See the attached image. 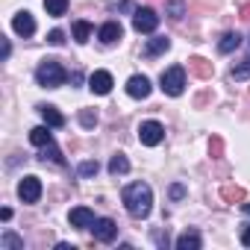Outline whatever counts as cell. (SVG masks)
I'll return each mask as SVG.
<instances>
[{
    "instance_id": "6da1fadb",
    "label": "cell",
    "mask_w": 250,
    "mask_h": 250,
    "mask_svg": "<svg viewBox=\"0 0 250 250\" xmlns=\"http://www.w3.org/2000/svg\"><path fill=\"white\" fill-rule=\"evenodd\" d=\"M121 200H124V206H127V212L133 218H147L150 209H153V191H150L147 183H130L124 188Z\"/></svg>"
},
{
    "instance_id": "7a4b0ae2",
    "label": "cell",
    "mask_w": 250,
    "mask_h": 250,
    "mask_svg": "<svg viewBox=\"0 0 250 250\" xmlns=\"http://www.w3.org/2000/svg\"><path fill=\"white\" fill-rule=\"evenodd\" d=\"M36 80H39V85H44V88H59V85L68 80V74H65V68H62L56 59H44V62L36 68Z\"/></svg>"
},
{
    "instance_id": "3957f363",
    "label": "cell",
    "mask_w": 250,
    "mask_h": 250,
    "mask_svg": "<svg viewBox=\"0 0 250 250\" xmlns=\"http://www.w3.org/2000/svg\"><path fill=\"white\" fill-rule=\"evenodd\" d=\"M159 85H162V91H165V94H171V97H180V94H183V88H186V71H183L180 65H174V68L162 71V77H159Z\"/></svg>"
},
{
    "instance_id": "277c9868",
    "label": "cell",
    "mask_w": 250,
    "mask_h": 250,
    "mask_svg": "<svg viewBox=\"0 0 250 250\" xmlns=\"http://www.w3.org/2000/svg\"><path fill=\"white\" fill-rule=\"evenodd\" d=\"M162 139H165V127H162L159 121H145L142 127H139V142L145 147H156Z\"/></svg>"
},
{
    "instance_id": "5b68a950",
    "label": "cell",
    "mask_w": 250,
    "mask_h": 250,
    "mask_svg": "<svg viewBox=\"0 0 250 250\" xmlns=\"http://www.w3.org/2000/svg\"><path fill=\"white\" fill-rule=\"evenodd\" d=\"M156 27H159V15L150 6H142L133 12V30L136 33H153Z\"/></svg>"
},
{
    "instance_id": "8992f818",
    "label": "cell",
    "mask_w": 250,
    "mask_h": 250,
    "mask_svg": "<svg viewBox=\"0 0 250 250\" xmlns=\"http://www.w3.org/2000/svg\"><path fill=\"white\" fill-rule=\"evenodd\" d=\"M18 197L24 200V203H36L39 197H42V180L39 177H24L21 183H18Z\"/></svg>"
},
{
    "instance_id": "52a82bcc",
    "label": "cell",
    "mask_w": 250,
    "mask_h": 250,
    "mask_svg": "<svg viewBox=\"0 0 250 250\" xmlns=\"http://www.w3.org/2000/svg\"><path fill=\"white\" fill-rule=\"evenodd\" d=\"M150 80L145 77V74H136V77H130L127 80V94L130 97H136V100H145V97H150Z\"/></svg>"
},
{
    "instance_id": "ba28073f",
    "label": "cell",
    "mask_w": 250,
    "mask_h": 250,
    "mask_svg": "<svg viewBox=\"0 0 250 250\" xmlns=\"http://www.w3.org/2000/svg\"><path fill=\"white\" fill-rule=\"evenodd\" d=\"M91 229H94V238L103 241V244H109V241L118 235V227H115L112 218H97V221L91 224Z\"/></svg>"
},
{
    "instance_id": "9c48e42d",
    "label": "cell",
    "mask_w": 250,
    "mask_h": 250,
    "mask_svg": "<svg viewBox=\"0 0 250 250\" xmlns=\"http://www.w3.org/2000/svg\"><path fill=\"white\" fill-rule=\"evenodd\" d=\"M88 88H91L94 94H109V91H112V74H109V71H94V74L88 77Z\"/></svg>"
},
{
    "instance_id": "30bf717a",
    "label": "cell",
    "mask_w": 250,
    "mask_h": 250,
    "mask_svg": "<svg viewBox=\"0 0 250 250\" xmlns=\"http://www.w3.org/2000/svg\"><path fill=\"white\" fill-rule=\"evenodd\" d=\"M68 221H71V227H77V229H88V227H91L97 218H94V212H91V209H85V206H77V209H71Z\"/></svg>"
},
{
    "instance_id": "8fae6325",
    "label": "cell",
    "mask_w": 250,
    "mask_h": 250,
    "mask_svg": "<svg viewBox=\"0 0 250 250\" xmlns=\"http://www.w3.org/2000/svg\"><path fill=\"white\" fill-rule=\"evenodd\" d=\"M12 30H15L18 36L30 39V36L36 33V21H33V15H30V12H18V15L12 18Z\"/></svg>"
},
{
    "instance_id": "7c38bea8",
    "label": "cell",
    "mask_w": 250,
    "mask_h": 250,
    "mask_svg": "<svg viewBox=\"0 0 250 250\" xmlns=\"http://www.w3.org/2000/svg\"><path fill=\"white\" fill-rule=\"evenodd\" d=\"M121 36H124V30H121V24H118V21H106V24L97 30V39H100L103 44H115Z\"/></svg>"
},
{
    "instance_id": "4fadbf2b",
    "label": "cell",
    "mask_w": 250,
    "mask_h": 250,
    "mask_svg": "<svg viewBox=\"0 0 250 250\" xmlns=\"http://www.w3.org/2000/svg\"><path fill=\"white\" fill-rule=\"evenodd\" d=\"M188 68H191V74H194V77H200V80H209V77L215 74L212 62H209V59H203V56H191V59H188Z\"/></svg>"
},
{
    "instance_id": "5bb4252c",
    "label": "cell",
    "mask_w": 250,
    "mask_h": 250,
    "mask_svg": "<svg viewBox=\"0 0 250 250\" xmlns=\"http://www.w3.org/2000/svg\"><path fill=\"white\" fill-rule=\"evenodd\" d=\"M39 112H42V118L47 121V127H65V115H62L56 106H50V103H42V106H39Z\"/></svg>"
},
{
    "instance_id": "9a60e30c",
    "label": "cell",
    "mask_w": 250,
    "mask_h": 250,
    "mask_svg": "<svg viewBox=\"0 0 250 250\" xmlns=\"http://www.w3.org/2000/svg\"><path fill=\"white\" fill-rule=\"evenodd\" d=\"M168 47H171V39L156 36V39H150V42L145 44V56H159V53H165Z\"/></svg>"
},
{
    "instance_id": "2e32d148",
    "label": "cell",
    "mask_w": 250,
    "mask_h": 250,
    "mask_svg": "<svg viewBox=\"0 0 250 250\" xmlns=\"http://www.w3.org/2000/svg\"><path fill=\"white\" fill-rule=\"evenodd\" d=\"M238 47H241V36H238V33H224L221 42H218V50H221V53H232V50H238Z\"/></svg>"
},
{
    "instance_id": "e0dca14e",
    "label": "cell",
    "mask_w": 250,
    "mask_h": 250,
    "mask_svg": "<svg viewBox=\"0 0 250 250\" xmlns=\"http://www.w3.org/2000/svg\"><path fill=\"white\" fill-rule=\"evenodd\" d=\"M165 15L171 21H180L186 15V0H165Z\"/></svg>"
},
{
    "instance_id": "ac0fdd59",
    "label": "cell",
    "mask_w": 250,
    "mask_h": 250,
    "mask_svg": "<svg viewBox=\"0 0 250 250\" xmlns=\"http://www.w3.org/2000/svg\"><path fill=\"white\" fill-rule=\"evenodd\" d=\"M127 171H130V162H127V156H124V153H115V156L109 159V174H112V177L127 174Z\"/></svg>"
},
{
    "instance_id": "d6986e66",
    "label": "cell",
    "mask_w": 250,
    "mask_h": 250,
    "mask_svg": "<svg viewBox=\"0 0 250 250\" xmlns=\"http://www.w3.org/2000/svg\"><path fill=\"white\" fill-rule=\"evenodd\" d=\"M30 142H33L36 147H44V145H50V142H53V136H50V127H36V130H30Z\"/></svg>"
},
{
    "instance_id": "ffe728a7",
    "label": "cell",
    "mask_w": 250,
    "mask_h": 250,
    "mask_svg": "<svg viewBox=\"0 0 250 250\" xmlns=\"http://www.w3.org/2000/svg\"><path fill=\"white\" fill-rule=\"evenodd\" d=\"M177 250H200V235L197 232H183L177 238Z\"/></svg>"
},
{
    "instance_id": "44dd1931",
    "label": "cell",
    "mask_w": 250,
    "mask_h": 250,
    "mask_svg": "<svg viewBox=\"0 0 250 250\" xmlns=\"http://www.w3.org/2000/svg\"><path fill=\"white\" fill-rule=\"evenodd\" d=\"M221 197H224L227 203H244V188H238V186H224V188H221Z\"/></svg>"
},
{
    "instance_id": "7402d4cb",
    "label": "cell",
    "mask_w": 250,
    "mask_h": 250,
    "mask_svg": "<svg viewBox=\"0 0 250 250\" xmlns=\"http://www.w3.org/2000/svg\"><path fill=\"white\" fill-rule=\"evenodd\" d=\"M44 9H47V15L59 18V15L68 12V0H44Z\"/></svg>"
},
{
    "instance_id": "603a6c76",
    "label": "cell",
    "mask_w": 250,
    "mask_h": 250,
    "mask_svg": "<svg viewBox=\"0 0 250 250\" xmlns=\"http://www.w3.org/2000/svg\"><path fill=\"white\" fill-rule=\"evenodd\" d=\"M74 39H77L80 44H85V42L91 39V24H88V21H77V24H74Z\"/></svg>"
},
{
    "instance_id": "cb8c5ba5",
    "label": "cell",
    "mask_w": 250,
    "mask_h": 250,
    "mask_svg": "<svg viewBox=\"0 0 250 250\" xmlns=\"http://www.w3.org/2000/svg\"><path fill=\"white\" fill-rule=\"evenodd\" d=\"M42 159H44V162L50 159V162H56V165H65V159H62V153H59V147H56L53 142L42 147Z\"/></svg>"
},
{
    "instance_id": "d4e9b609",
    "label": "cell",
    "mask_w": 250,
    "mask_h": 250,
    "mask_svg": "<svg viewBox=\"0 0 250 250\" xmlns=\"http://www.w3.org/2000/svg\"><path fill=\"white\" fill-rule=\"evenodd\" d=\"M0 247H3V250H24V241H21L15 232H3V238H0Z\"/></svg>"
},
{
    "instance_id": "484cf974",
    "label": "cell",
    "mask_w": 250,
    "mask_h": 250,
    "mask_svg": "<svg viewBox=\"0 0 250 250\" xmlns=\"http://www.w3.org/2000/svg\"><path fill=\"white\" fill-rule=\"evenodd\" d=\"M97 171H100V165H97V162H91V159H88V162H80V168H77V174H80V177H94Z\"/></svg>"
},
{
    "instance_id": "4316f807",
    "label": "cell",
    "mask_w": 250,
    "mask_h": 250,
    "mask_svg": "<svg viewBox=\"0 0 250 250\" xmlns=\"http://www.w3.org/2000/svg\"><path fill=\"white\" fill-rule=\"evenodd\" d=\"M247 77H250V56H247L241 65L232 68V80H247Z\"/></svg>"
},
{
    "instance_id": "83f0119b",
    "label": "cell",
    "mask_w": 250,
    "mask_h": 250,
    "mask_svg": "<svg viewBox=\"0 0 250 250\" xmlns=\"http://www.w3.org/2000/svg\"><path fill=\"white\" fill-rule=\"evenodd\" d=\"M80 124H83L85 130H91L94 124H97V115H94V112H88V109H83V112H80Z\"/></svg>"
},
{
    "instance_id": "f1b7e54d",
    "label": "cell",
    "mask_w": 250,
    "mask_h": 250,
    "mask_svg": "<svg viewBox=\"0 0 250 250\" xmlns=\"http://www.w3.org/2000/svg\"><path fill=\"white\" fill-rule=\"evenodd\" d=\"M209 153H212V159H221V153H224V142H221L218 136L209 142Z\"/></svg>"
},
{
    "instance_id": "f546056e",
    "label": "cell",
    "mask_w": 250,
    "mask_h": 250,
    "mask_svg": "<svg viewBox=\"0 0 250 250\" xmlns=\"http://www.w3.org/2000/svg\"><path fill=\"white\" fill-rule=\"evenodd\" d=\"M47 42L59 47V44H65V33H62V30H50V36H47Z\"/></svg>"
},
{
    "instance_id": "4dcf8cb0",
    "label": "cell",
    "mask_w": 250,
    "mask_h": 250,
    "mask_svg": "<svg viewBox=\"0 0 250 250\" xmlns=\"http://www.w3.org/2000/svg\"><path fill=\"white\" fill-rule=\"evenodd\" d=\"M171 197H174V200H183V197H186V188H183L180 183H177V186H171Z\"/></svg>"
},
{
    "instance_id": "1f68e13d",
    "label": "cell",
    "mask_w": 250,
    "mask_h": 250,
    "mask_svg": "<svg viewBox=\"0 0 250 250\" xmlns=\"http://www.w3.org/2000/svg\"><path fill=\"white\" fill-rule=\"evenodd\" d=\"M241 244H244V247H250V224L241 229Z\"/></svg>"
},
{
    "instance_id": "d6a6232c",
    "label": "cell",
    "mask_w": 250,
    "mask_h": 250,
    "mask_svg": "<svg viewBox=\"0 0 250 250\" xmlns=\"http://www.w3.org/2000/svg\"><path fill=\"white\" fill-rule=\"evenodd\" d=\"M118 9H121V12H133V3H130V0H121Z\"/></svg>"
},
{
    "instance_id": "836d02e7",
    "label": "cell",
    "mask_w": 250,
    "mask_h": 250,
    "mask_svg": "<svg viewBox=\"0 0 250 250\" xmlns=\"http://www.w3.org/2000/svg\"><path fill=\"white\" fill-rule=\"evenodd\" d=\"M241 18H244V21H250V3H247V6H241Z\"/></svg>"
},
{
    "instance_id": "e575fe53",
    "label": "cell",
    "mask_w": 250,
    "mask_h": 250,
    "mask_svg": "<svg viewBox=\"0 0 250 250\" xmlns=\"http://www.w3.org/2000/svg\"><path fill=\"white\" fill-rule=\"evenodd\" d=\"M241 209H244V212H247V215H250V203H241Z\"/></svg>"
}]
</instances>
